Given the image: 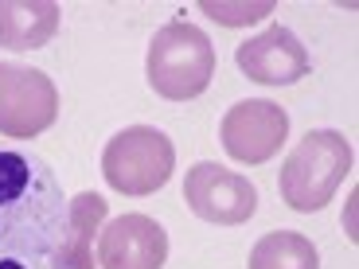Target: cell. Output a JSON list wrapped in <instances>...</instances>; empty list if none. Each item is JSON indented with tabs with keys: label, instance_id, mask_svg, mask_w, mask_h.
Listing matches in <instances>:
<instances>
[{
	"label": "cell",
	"instance_id": "1",
	"mask_svg": "<svg viewBox=\"0 0 359 269\" xmlns=\"http://www.w3.org/2000/svg\"><path fill=\"white\" fill-rule=\"evenodd\" d=\"M67 203L43 156L0 144V258L47 261L67 234Z\"/></svg>",
	"mask_w": 359,
	"mask_h": 269
},
{
	"label": "cell",
	"instance_id": "2",
	"mask_svg": "<svg viewBox=\"0 0 359 269\" xmlns=\"http://www.w3.org/2000/svg\"><path fill=\"white\" fill-rule=\"evenodd\" d=\"M351 141L336 129H313V133L301 137L293 153L285 156L278 176V191L285 199V207L301 211V215H313L320 207L332 203V195L340 191L344 176L351 172Z\"/></svg>",
	"mask_w": 359,
	"mask_h": 269
},
{
	"label": "cell",
	"instance_id": "3",
	"mask_svg": "<svg viewBox=\"0 0 359 269\" xmlns=\"http://www.w3.org/2000/svg\"><path fill=\"white\" fill-rule=\"evenodd\" d=\"M149 86L168 102H191L211 86L215 74V47L203 27L188 20H172L149 39V59H144Z\"/></svg>",
	"mask_w": 359,
	"mask_h": 269
},
{
	"label": "cell",
	"instance_id": "4",
	"mask_svg": "<svg viewBox=\"0 0 359 269\" xmlns=\"http://www.w3.org/2000/svg\"><path fill=\"white\" fill-rule=\"evenodd\" d=\"M176 172V144L156 125H129L109 137L102 176L121 195H153Z\"/></svg>",
	"mask_w": 359,
	"mask_h": 269
},
{
	"label": "cell",
	"instance_id": "5",
	"mask_svg": "<svg viewBox=\"0 0 359 269\" xmlns=\"http://www.w3.org/2000/svg\"><path fill=\"white\" fill-rule=\"evenodd\" d=\"M59 117V90L27 63H0V137L32 141Z\"/></svg>",
	"mask_w": 359,
	"mask_h": 269
},
{
	"label": "cell",
	"instance_id": "6",
	"mask_svg": "<svg viewBox=\"0 0 359 269\" xmlns=\"http://www.w3.org/2000/svg\"><path fill=\"white\" fill-rule=\"evenodd\" d=\"M184 203L203 223L238 226L246 219H254V211H258V188L246 176L223 168V164L199 160L184 176Z\"/></svg>",
	"mask_w": 359,
	"mask_h": 269
},
{
	"label": "cell",
	"instance_id": "7",
	"mask_svg": "<svg viewBox=\"0 0 359 269\" xmlns=\"http://www.w3.org/2000/svg\"><path fill=\"white\" fill-rule=\"evenodd\" d=\"M289 137V113L269 98H246L223 113L219 141L238 164H266Z\"/></svg>",
	"mask_w": 359,
	"mask_h": 269
},
{
	"label": "cell",
	"instance_id": "8",
	"mask_svg": "<svg viewBox=\"0 0 359 269\" xmlns=\"http://www.w3.org/2000/svg\"><path fill=\"white\" fill-rule=\"evenodd\" d=\"M234 63L250 82L262 86H293L313 71V59H309L305 43L281 24H269L262 36L246 39L238 51H234Z\"/></svg>",
	"mask_w": 359,
	"mask_h": 269
},
{
	"label": "cell",
	"instance_id": "9",
	"mask_svg": "<svg viewBox=\"0 0 359 269\" xmlns=\"http://www.w3.org/2000/svg\"><path fill=\"white\" fill-rule=\"evenodd\" d=\"M168 261V234L149 215H121L102 226L98 265L102 269H161Z\"/></svg>",
	"mask_w": 359,
	"mask_h": 269
},
{
	"label": "cell",
	"instance_id": "10",
	"mask_svg": "<svg viewBox=\"0 0 359 269\" xmlns=\"http://www.w3.org/2000/svg\"><path fill=\"white\" fill-rule=\"evenodd\" d=\"M109 207L98 191H79L67 203V234L47 258L51 269H94V238L102 234Z\"/></svg>",
	"mask_w": 359,
	"mask_h": 269
},
{
	"label": "cell",
	"instance_id": "11",
	"mask_svg": "<svg viewBox=\"0 0 359 269\" xmlns=\"http://www.w3.org/2000/svg\"><path fill=\"white\" fill-rule=\"evenodd\" d=\"M55 0H0V51H36L59 32Z\"/></svg>",
	"mask_w": 359,
	"mask_h": 269
},
{
	"label": "cell",
	"instance_id": "12",
	"mask_svg": "<svg viewBox=\"0 0 359 269\" xmlns=\"http://www.w3.org/2000/svg\"><path fill=\"white\" fill-rule=\"evenodd\" d=\"M250 269H320V254L297 230H269L250 250Z\"/></svg>",
	"mask_w": 359,
	"mask_h": 269
},
{
	"label": "cell",
	"instance_id": "13",
	"mask_svg": "<svg viewBox=\"0 0 359 269\" xmlns=\"http://www.w3.org/2000/svg\"><path fill=\"white\" fill-rule=\"evenodd\" d=\"M199 8H203V16L223 20L226 27H243V24H254V20H266L273 12V4L269 0H258V4H226V0L215 4V0H203Z\"/></svg>",
	"mask_w": 359,
	"mask_h": 269
},
{
	"label": "cell",
	"instance_id": "14",
	"mask_svg": "<svg viewBox=\"0 0 359 269\" xmlns=\"http://www.w3.org/2000/svg\"><path fill=\"white\" fill-rule=\"evenodd\" d=\"M0 269H51L47 261H20V258H0Z\"/></svg>",
	"mask_w": 359,
	"mask_h": 269
}]
</instances>
